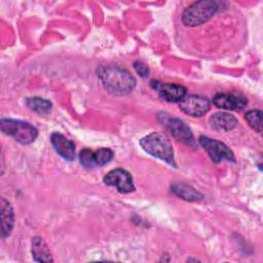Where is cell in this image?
I'll use <instances>...</instances> for the list:
<instances>
[{"mask_svg": "<svg viewBox=\"0 0 263 263\" xmlns=\"http://www.w3.org/2000/svg\"><path fill=\"white\" fill-rule=\"evenodd\" d=\"M172 191L182 199L187 201H198L203 198V195L186 183H175L172 185Z\"/></svg>", "mask_w": 263, "mask_h": 263, "instance_id": "obj_16", "label": "cell"}, {"mask_svg": "<svg viewBox=\"0 0 263 263\" xmlns=\"http://www.w3.org/2000/svg\"><path fill=\"white\" fill-rule=\"evenodd\" d=\"M0 127L3 134L13 138L23 145L33 143L38 136V129L34 125L20 119L2 118L0 120Z\"/></svg>", "mask_w": 263, "mask_h": 263, "instance_id": "obj_3", "label": "cell"}, {"mask_svg": "<svg viewBox=\"0 0 263 263\" xmlns=\"http://www.w3.org/2000/svg\"><path fill=\"white\" fill-rule=\"evenodd\" d=\"M139 143L148 154L165 161L172 166H176L173 146L165 136L159 133H151L143 137Z\"/></svg>", "mask_w": 263, "mask_h": 263, "instance_id": "obj_2", "label": "cell"}, {"mask_svg": "<svg viewBox=\"0 0 263 263\" xmlns=\"http://www.w3.org/2000/svg\"><path fill=\"white\" fill-rule=\"evenodd\" d=\"M151 86L156 90L159 97L170 103H179L186 96V88L180 84L161 83L160 81H152Z\"/></svg>", "mask_w": 263, "mask_h": 263, "instance_id": "obj_10", "label": "cell"}, {"mask_svg": "<svg viewBox=\"0 0 263 263\" xmlns=\"http://www.w3.org/2000/svg\"><path fill=\"white\" fill-rule=\"evenodd\" d=\"M25 104L29 109L38 114H47L52 109V104L50 101L39 97H31L25 100Z\"/></svg>", "mask_w": 263, "mask_h": 263, "instance_id": "obj_17", "label": "cell"}, {"mask_svg": "<svg viewBox=\"0 0 263 263\" xmlns=\"http://www.w3.org/2000/svg\"><path fill=\"white\" fill-rule=\"evenodd\" d=\"M103 182L108 186H113L120 193H129L135 190V184L132 175L123 168L110 171L104 178Z\"/></svg>", "mask_w": 263, "mask_h": 263, "instance_id": "obj_8", "label": "cell"}, {"mask_svg": "<svg viewBox=\"0 0 263 263\" xmlns=\"http://www.w3.org/2000/svg\"><path fill=\"white\" fill-rule=\"evenodd\" d=\"M134 68H135L136 72H137L141 77L146 78V77L149 76L150 70H149L148 66H147L145 63H143V62H141V61H136V62L134 63Z\"/></svg>", "mask_w": 263, "mask_h": 263, "instance_id": "obj_19", "label": "cell"}, {"mask_svg": "<svg viewBox=\"0 0 263 263\" xmlns=\"http://www.w3.org/2000/svg\"><path fill=\"white\" fill-rule=\"evenodd\" d=\"M157 119L162 124V126L172 134V136L176 140L190 147L196 146V143L190 127L183 120L177 117H174L165 112H160L157 116Z\"/></svg>", "mask_w": 263, "mask_h": 263, "instance_id": "obj_5", "label": "cell"}, {"mask_svg": "<svg viewBox=\"0 0 263 263\" xmlns=\"http://www.w3.org/2000/svg\"><path fill=\"white\" fill-rule=\"evenodd\" d=\"M262 111L261 110H250L246 113L245 119L248 121L249 125L258 133L262 130Z\"/></svg>", "mask_w": 263, "mask_h": 263, "instance_id": "obj_18", "label": "cell"}, {"mask_svg": "<svg viewBox=\"0 0 263 263\" xmlns=\"http://www.w3.org/2000/svg\"><path fill=\"white\" fill-rule=\"evenodd\" d=\"M218 9L219 3L216 1H197L184 10L182 21L188 27H196L212 18Z\"/></svg>", "mask_w": 263, "mask_h": 263, "instance_id": "obj_4", "label": "cell"}, {"mask_svg": "<svg viewBox=\"0 0 263 263\" xmlns=\"http://www.w3.org/2000/svg\"><path fill=\"white\" fill-rule=\"evenodd\" d=\"M211 127L218 132H229L236 127L237 119L234 115L227 112H216L209 119Z\"/></svg>", "mask_w": 263, "mask_h": 263, "instance_id": "obj_13", "label": "cell"}, {"mask_svg": "<svg viewBox=\"0 0 263 263\" xmlns=\"http://www.w3.org/2000/svg\"><path fill=\"white\" fill-rule=\"evenodd\" d=\"M213 104L220 109L238 111L247 106L248 100L241 96L221 92L213 98Z\"/></svg>", "mask_w": 263, "mask_h": 263, "instance_id": "obj_12", "label": "cell"}, {"mask_svg": "<svg viewBox=\"0 0 263 263\" xmlns=\"http://www.w3.org/2000/svg\"><path fill=\"white\" fill-rule=\"evenodd\" d=\"M114 157V153L111 149L102 147L96 151L90 149H83L79 153V161L84 168H93L97 166H103L109 163Z\"/></svg>", "mask_w": 263, "mask_h": 263, "instance_id": "obj_7", "label": "cell"}, {"mask_svg": "<svg viewBox=\"0 0 263 263\" xmlns=\"http://www.w3.org/2000/svg\"><path fill=\"white\" fill-rule=\"evenodd\" d=\"M198 143L206 151L210 158L215 163H220L222 160L235 162L233 152L223 142L205 136H200L198 139Z\"/></svg>", "mask_w": 263, "mask_h": 263, "instance_id": "obj_6", "label": "cell"}, {"mask_svg": "<svg viewBox=\"0 0 263 263\" xmlns=\"http://www.w3.org/2000/svg\"><path fill=\"white\" fill-rule=\"evenodd\" d=\"M98 77L105 89L115 96L128 95L136 87L135 77L127 70L120 67H100L98 69Z\"/></svg>", "mask_w": 263, "mask_h": 263, "instance_id": "obj_1", "label": "cell"}, {"mask_svg": "<svg viewBox=\"0 0 263 263\" xmlns=\"http://www.w3.org/2000/svg\"><path fill=\"white\" fill-rule=\"evenodd\" d=\"M179 107L184 113L192 117H198L202 116L210 110L211 104L210 101L204 97L190 95L185 96L184 99L179 102Z\"/></svg>", "mask_w": 263, "mask_h": 263, "instance_id": "obj_9", "label": "cell"}, {"mask_svg": "<svg viewBox=\"0 0 263 263\" xmlns=\"http://www.w3.org/2000/svg\"><path fill=\"white\" fill-rule=\"evenodd\" d=\"M51 145L54 151L65 160L72 161L75 158V145L60 133H53L50 136Z\"/></svg>", "mask_w": 263, "mask_h": 263, "instance_id": "obj_11", "label": "cell"}, {"mask_svg": "<svg viewBox=\"0 0 263 263\" xmlns=\"http://www.w3.org/2000/svg\"><path fill=\"white\" fill-rule=\"evenodd\" d=\"M32 256L36 262H53L47 243L40 236L32 238Z\"/></svg>", "mask_w": 263, "mask_h": 263, "instance_id": "obj_15", "label": "cell"}, {"mask_svg": "<svg viewBox=\"0 0 263 263\" xmlns=\"http://www.w3.org/2000/svg\"><path fill=\"white\" fill-rule=\"evenodd\" d=\"M14 225V213L13 209L8 200L4 197L1 198V237H7Z\"/></svg>", "mask_w": 263, "mask_h": 263, "instance_id": "obj_14", "label": "cell"}]
</instances>
